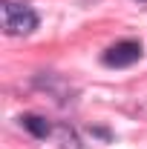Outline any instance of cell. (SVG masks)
I'll return each mask as SVG.
<instances>
[{
  "label": "cell",
  "mask_w": 147,
  "mask_h": 149,
  "mask_svg": "<svg viewBox=\"0 0 147 149\" xmlns=\"http://www.w3.org/2000/svg\"><path fill=\"white\" fill-rule=\"evenodd\" d=\"M20 123H23L26 129L32 132L35 138H46V135L52 132V126H49V123H46L40 115H23V118H20Z\"/></svg>",
  "instance_id": "3"
},
{
  "label": "cell",
  "mask_w": 147,
  "mask_h": 149,
  "mask_svg": "<svg viewBox=\"0 0 147 149\" xmlns=\"http://www.w3.org/2000/svg\"><path fill=\"white\" fill-rule=\"evenodd\" d=\"M3 29L6 35H32L37 29V15L26 3L3 0Z\"/></svg>",
  "instance_id": "1"
},
{
  "label": "cell",
  "mask_w": 147,
  "mask_h": 149,
  "mask_svg": "<svg viewBox=\"0 0 147 149\" xmlns=\"http://www.w3.org/2000/svg\"><path fill=\"white\" fill-rule=\"evenodd\" d=\"M139 57H141V43L139 40H121L104 52V63L110 69H124V66H133Z\"/></svg>",
  "instance_id": "2"
}]
</instances>
